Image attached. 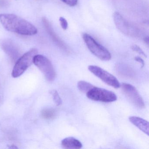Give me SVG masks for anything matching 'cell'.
<instances>
[{
    "label": "cell",
    "mask_w": 149,
    "mask_h": 149,
    "mask_svg": "<svg viewBox=\"0 0 149 149\" xmlns=\"http://www.w3.org/2000/svg\"><path fill=\"white\" fill-rule=\"evenodd\" d=\"M134 60L138 62L139 63L141 64V68H143L145 65L144 61H143V59L141 58V57H139V56H136L134 58Z\"/></svg>",
    "instance_id": "18"
},
{
    "label": "cell",
    "mask_w": 149,
    "mask_h": 149,
    "mask_svg": "<svg viewBox=\"0 0 149 149\" xmlns=\"http://www.w3.org/2000/svg\"><path fill=\"white\" fill-rule=\"evenodd\" d=\"M42 115L45 119H52L56 116V112L54 109H46L42 111Z\"/></svg>",
    "instance_id": "13"
},
{
    "label": "cell",
    "mask_w": 149,
    "mask_h": 149,
    "mask_svg": "<svg viewBox=\"0 0 149 149\" xmlns=\"http://www.w3.org/2000/svg\"><path fill=\"white\" fill-rule=\"evenodd\" d=\"M130 122L141 131L149 136V123L139 117L132 116L129 118Z\"/></svg>",
    "instance_id": "10"
},
{
    "label": "cell",
    "mask_w": 149,
    "mask_h": 149,
    "mask_svg": "<svg viewBox=\"0 0 149 149\" xmlns=\"http://www.w3.org/2000/svg\"><path fill=\"white\" fill-rule=\"evenodd\" d=\"M42 22L46 28L47 32L50 35V37L52 38L55 43L63 50L66 52H69V49L67 47L65 43L58 37V36L56 34L54 31V29L52 28L51 25H50L48 21L46 18L42 19Z\"/></svg>",
    "instance_id": "9"
},
{
    "label": "cell",
    "mask_w": 149,
    "mask_h": 149,
    "mask_svg": "<svg viewBox=\"0 0 149 149\" xmlns=\"http://www.w3.org/2000/svg\"><path fill=\"white\" fill-rule=\"evenodd\" d=\"M9 148H10V149H11V148H12V149H17L18 147L15 146L13 145L12 146H11V147H9Z\"/></svg>",
    "instance_id": "20"
},
{
    "label": "cell",
    "mask_w": 149,
    "mask_h": 149,
    "mask_svg": "<svg viewBox=\"0 0 149 149\" xmlns=\"http://www.w3.org/2000/svg\"><path fill=\"white\" fill-rule=\"evenodd\" d=\"M63 2L70 7H74L77 4L78 0H61Z\"/></svg>",
    "instance_id": "17"
},
{
    "label": "cell",
    "mask_w": 149,
    "mask_h": 149,
    "mask_svg": "<svg viewBox=\"0 0 149 149\" xmlns=\"http://www.w3.org/2000/svg\"><path fill=\"white\" fill-rule=\"evenodd\" d=\"M59 21H60L61 26L62 28L64 30H66L68 28V22L66 19L63 17H61L59 19Z\"/></svg>",
    "instance_id": "16"
},
{
    "label": "cell",
    "mask_w": 149,
    "mask_h": 149,
    "mask_svg": "<svg viewBox=\"0 0 149 149\" xmlns=\"http://www.w3.org/2000/svg\"><path fill=\"white\" fill-rule=\"evenodd\" d=\"M33 63L43 73L47 81H53L55 79L56 74L50 61L42 55H36L34 57Z\"/></svg>",
    "instance_id": "5"
},
{
    "label": "cell",
    "mask_w": 149,
    "mask_h": 149,
    "mask_svg": "<svg viewBox=\"0 0 149 149\" xmlns=\"http://www.w3.org/2000/svg\"><path fill=\"white\" fill-rule=\"evenodd\" d=\"M0 21L5 29L21 35L33 36L37 34V29L27 21L15 15L0 14Z\"/></svg>",
    "instance_id": "1"
},
{
    "label": "cell",
    "mask_w": 149,
    "mask_h": 149,
    "mask_svg": "<svg viewBox=\"0 0 149 149\" xmlns=\"http://www.w3.org/2000/svg\"><path fill=\"white\" fill-rule=\"evenodd\" d=\"M77 86L78 89L80 91L84 93H87L91 89L95 86L90 83L84 81H78Z\"/></svg>",
    "instance_id": "12"
},
{
    "label": "cell",
    "mask_w": 149,
    "mask_h": 149,
    "mask_svg": "<svg viewBox=\"0 0 149 149\" xmlns=\"http://www.w3.org/2000/svg\"><path fill=\"white\" fill-rule=\"evenodd\" d=\"M124 93L128 99L135 106L140 109L145 107V103L143 98L134 86L129 84L123 83L121 84Z\"/></svg>",
    "instance_id": "8"
},
{
    "label": "cell",
    "mask_w": 149,
    "mask_h": 149,
    "mask_svg": "<svg viewBox=\"0 0 149 149\" xmlns=\"http://www.w3.org/2000/svg\"><path fill=\"white\" fill-rule=\"evenodd\" d=\"M113 19L117 28L124 34L133 38H139L141 36L140 29L126 20L118 12L113 14Z\"/></svg>",
    "instance_id": "2"
},
{
    "label": "cell",
    "mask_w": 149,
    "mask_h": 149,
    "mask_svg": "<svg viewBox=\"0 0 149 149\" xmlns=\"http://www.w3.org/2000/svg\"><path fill=\"white\" fill-rule=\"evenodd\" d=\"M63 147L67 149H81L82 147V144L81 141L72 137L64 138L61 141Z\"/></svg>",
    "instance_id": "11"
},
{
    "label": "cell",
    "mask_w": 149,
    "mask_h": 149,
    "mask_svg": "<svg viewBox=\"0 0 149 149\" xmlns=\"http://www.w3.org/2000/svg\"><path fill=\"white\" fill-rule=\"evenodd\" d=\"M88 69L93 74L109 86L116 89L120 88L121 84L118 79L103 69L95 65H90Z\"/></svg>",
    "instance_id": "7"
},
{
    "label": "cell",
    "mask_w": 149,
    "mask_h": 149,
    "mask_svg": "<svg viewBox=\"0 0 149 149\" xmlns=\"http://www.w3.org/2000/svg\"><path fill=\"white\" fill-rule=\"evenodd\" d=\"M37 49H32L19 58L13 69L12 76L17 78L21 76L32 65L34 57L37 54Z\"/></svg>",
    "instance_id": "4"
},
{
    "label": "cell",
    "mask_w": 149,
    "mask_h": 149,
    "mask_svg": "<svg viewBox=\"0 0 149 149\" xmlns=\"http://www.w3.org/2000/svg\"><path fill=\"white\" fill-rule=\"evenodd\" d=\"M144 41L145 42L147 45H148L149 42V37H148V36H146V37H145L144 39Z\"/></svg>",
    "instance_id": "19"
},
{
    "label": "cell",
    "mask_w": 149,
    "mask_h": 149,
    "mask_svg": "<svg viewBox=\"0 0 149 149\" xmlns=\"http://www.w3.org/2000/svg\"><path fill=\"white\" fill-rule=\"evenodd\" d=\"M131 49H132V50L137 52V53H138L139 54L143 56L144 57H146V55L144 51H143L138 46H137V45H133V46H132Z\"/></svg>",
    "instance_id": "15"
},
{
    "label": "cell",
    "mask_w": 149,
    "mask_h": 149,
    "mask_svg": "<svg viewBox=\"0 0 149 149\" xmlns=\"http://www.w3.org/2000/svg\"><path fill=\"white\" fill-rule=\"evenodd\" d=\"M50 94L52 95L53 100L56 106H59L62 104V100L59 93L56 90H53L51 91H50Z\"/></svg>",
    "instance_id": "14"
},
{
    "label": "cell",
    "mask_w": 149,
    "mask_h": 149,
    "mask_svg": "<svg viewBox=\"0 0 149 149\" xmlns=\"http://www.w3.org/2000/svg\"><path fill=\"white\" fill-rule=\"evenodd\" d=\"M82 37L88 48L94 55L103 61H109L111 59V54L109 50L98 43L92 36L84 33Z\"/></svg>",
    "instance_id": "3"
},
{
    "label": "cell",
    "mask_w": 149,
    "mask_h": 149,
    "mask_svg": "<svg viewBox=\"0 0 149 149\" xmlns=\"http://www.w3.org/2000/svg\"><path fill=\"white\" fill-rule=\"evenodd\" d=\"M86 94L89 99L97 102H112L117 99L116 95L112 91L95 86Z\"/></svg>",
    "instance_id": "6"
}]
</instances>
